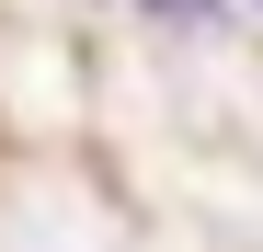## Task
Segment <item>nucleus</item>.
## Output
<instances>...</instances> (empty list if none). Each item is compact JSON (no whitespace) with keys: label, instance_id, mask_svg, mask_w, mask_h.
Segmentation results:
<instances>
[{"label":"nucleus","instance_id":"obj_1","mask_svg":"<svg viewBox=\"0 0 263 252\" xmlns=\"http://www.w3.org/2000/svg\"><path fill=\"white\" fill-rule=\"evenodd\" d=\"M138 12H160V23H229V0H138Z\"/></svg>","mask_w":263,"mask_h":252}]
</instances>
